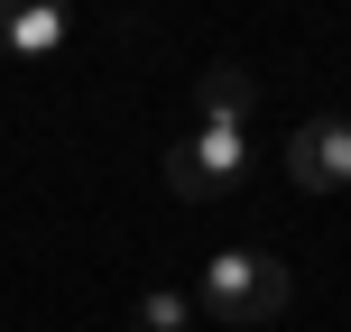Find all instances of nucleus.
Here are the masks:
<instances>
[{
	"label": "nucleus",
	"instance_id": "obj_1",
	"mask_svg": "<svg viewBox=\"0 0 351 332\" xmlns=\"http://www.w3.org/2000/svg\"><path fill=\"white\" fill-rule=\"evenodd\" d=\"M194 305H204L213 323L259 332V323H278L287 305H296V268H278L268 249H213L204 277H194Z\"/></svg>",
	"mask_w": 351,
	"mask_h": 332
},
{
	"label": "nucleus",
	"instance_id": "obj_2",
	"mask_svg": "<svg viewBox=\"0 0 351 332\" xmlns=\"http://www.w3.org/2000/svg\"><path fill=\"white\" fill-rule=\"evenodd\" d=\"M250 175V129H194V139L167 148V194L176 203H213V194H231Z\"/></svg>",
	"mask_w": 351,
	"mask_h": 332
},
{
	"label": "nucleus",
	"instance_id": "obj_3",
	"mask_svg": "<svg viewBox=\"0 0 351 332\" xmlns=\"http://www.w3.org/2000/svg\"><path fill=\"white\" fill-rule=\"evenodd\" d=\"M287 185L296 194H351V120L342 111L296 120V139H287Z\"/></svg>",
	"mask_w": 351,
	"mask_h": 332
},
{
	"label": "nucleus",
	"instance_id": "obj_4",
	"mask_svg": "<svg viewBox=\"0 0 351 332\" xmlns=\"http://www.w3.org/2000/svg\"><path fill=\"white\" fill-rule=\"evenodd\" d=\"M0 47L10 55H56L65 47V0H0Z\"/></svg>",
	"mask_w": 351,
	"mask_h": 332
},
{
	"label": "nucleus",
	"instance_id": "obj_5",
	"mask_svg": "<svg viewBox=\"0 0 351 332\" xmlns=\"http://www.w3.org/2000/svg\"><path fill=\"white\" fill-rule=\"evenodd\" d=\"M194 102H204V120H213V129H241V120H250V102H259V74L231 65V55H213L204 84H194Z\"/></svg>",
	"mask_w": 351,
	"mask_h": 332
},
{
	"label": "nucleus",
	"instance_id": "obj_6",
	"mask_svg": "<svg viewBox=\"0 0 351 332\" xmlns=\"http://www.w3.org/2000/svg\"><path fill=\"white\" fill-rule=\"evenodd\" d=\"M130 332H194V296L185 286H148V296L130 305Z\"/></svg>",
	"mask_w": 351,
	"mask_h": 332
}]
</instances>
